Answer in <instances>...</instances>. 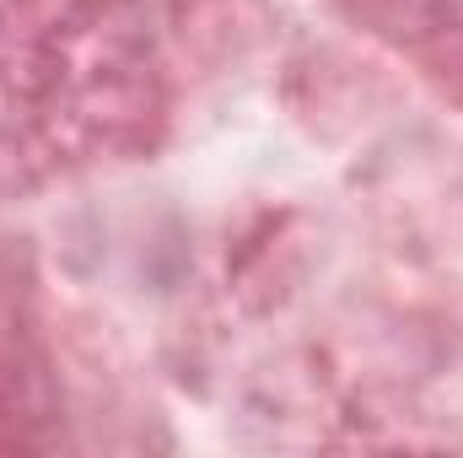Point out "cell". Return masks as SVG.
Instances as JSON below:
<instances>
[]
</instances>
